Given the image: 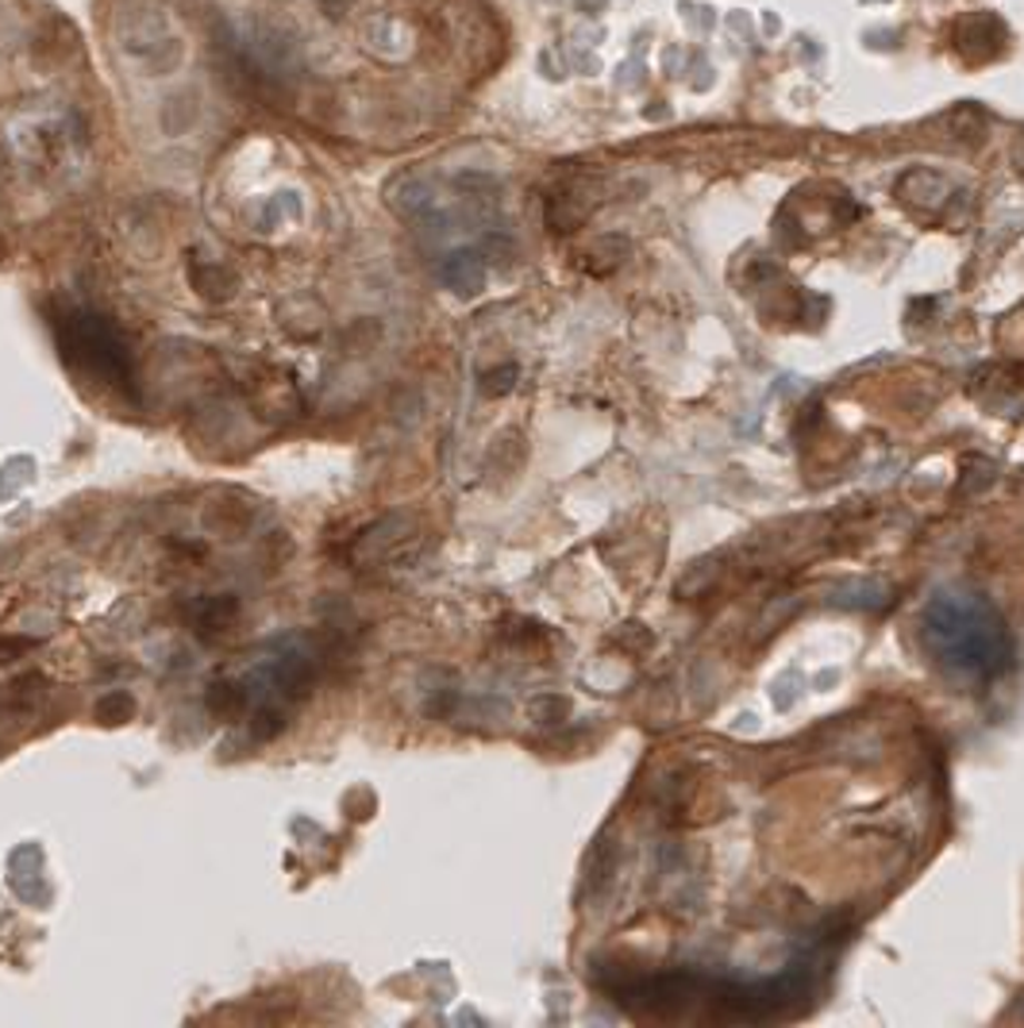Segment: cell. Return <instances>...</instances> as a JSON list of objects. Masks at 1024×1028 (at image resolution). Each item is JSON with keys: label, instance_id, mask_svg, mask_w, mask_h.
<instances>
[{"label": "cell", "instance_id": "2", "mask_svg": "<svg viewBox=\"0 0 1024 1028\" xmlns=\"http://www.w3.org/2000/svg\"><path fill=\"white\" fill-rule=\"evenodd\" d=\"M131 713H136V701H131L128 693H108V698L97 705V716H100V721H105V724L128 721Z\"/></svg>", "mask_w": 1024, "mask_h": 1028}, {"label": "cell", "instance_id": "3", "mask_svg": "<svg viewBox=\"0 0 1024 1028\" xmlns=\"http://www.w3.org/2000/svg\"><path fill=\"white\" fill-rule=\"evenodd\" d=\"M23 651V643L16 640V643H8V640H0V663H8V655H20Z\"/></svg>", "mask_w": 1024, "mask_h": 1028}, {"label": "cell", "instance_id": "1", "mask_svg": "<svg viewBox=\"0 0 1024 1028\" xmlns=\"http://www.w3.org/2000/svg\"><path fill=\"white\" fill-rule=\"evenodd\" d=\"M58 332H62V350L70 363L86 366L93 378L108 382V386L131 389L128 347H124V339L112 332V324L100 320L93 313H78V316H66V320L58 324Z\"/></svg>", "mask_w": 1024, "mask_h": 1028}]
</instances>
